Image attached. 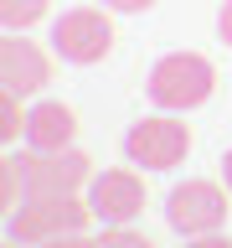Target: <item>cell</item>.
Listing matches in <instances>:
<instances>
[{
    "label": "cell",
    "instance_id": "cell-3",
    "mask_svg": "<svg viewBox=\"0 0 232 248\" xmlns=\"http://www.w3.org/2000/svg\"><path fill=\"white\" fill-rule=\"evenodd\" d=\"M93 222V207L77 197H31L26 207L11 212V238L15 243H46L62 232H83Z\"/></svg>",
    "mask_w": 232,
    "mask_h": 248
},
{
    "label": "cell",
    "instance_id": "cell-5",
    "mask_svg": "<svg viewBox=\"0 0 232 248\" xmlns=\"http://www.w3.org/2000/svg\"><path fill=\"white\" fill-rule=\"evenodd\" d=\"M165 217H170V228L186 232V238L222 232V222H227V191H222L217 181H186V186L170 191Z\"/></svg>",
    "mask_w": 232,
    "mask_h": 248
},
{
    "label": "cell",
    "instance_id": "cell-14",
    "mask_svg": "<svg viewBox=\"0 0 232 248\" xmlns=\"http://www.w3.org/2000/svg\"><path fill=\"white\" fill-rule=\"evenodd\" d=\"M36 248H98L88 238V232H62V238H46V243H36Z\"/></svg>",
    "mask_w": 232,
    "mask_h": 248
},
{
    "label": "cell",
    "instance_id": "cell-17",
    "mask_svg": "<svg viewBox=\"0 0 232 248\" xmlns=\"http://www.w3.org/2000/svg\"><path fill=\"white\" fill-rule=\"evenodd\" d=\"M186 248H232V243H227V238H217V232H206V238H191Z\"/></svg>",
    "mask_w": 232,
    "mask_h": 248
},
{
    "label": "cell",
    "instance_id": "cell-9",
    "mask_svg": "<svg viewBox=\"0 0 232 248\" xmlns=\"http://www.w3.org/2000/svg\"><path fill=\"white\" fill-rule=\"evenodd\" d=\"M72 135H77V108L72 104L46 98V104L31 108V119H26L31 150H72Z\"/></svg>",
    "mask_w": 232,
    "mask_h": 248
},
{
    "label": "cell",
    "instance_id": "cell-18",
    "mask_svg": "<svg viewBox=\"0 0 232 248\" xmlns=\"http://www.w3.org/2000/svg\"><path fill=\"white\" fill-rule=\"evenodd\" d=\"M222 176H227V191H232V150L222 155Z\"/></svg>",
    "mask_w": 232,
    "mask_h": 248
},
{
    "label": "cell",
    "instance_id": "cell-4",
    "mask_svg": "<svg viewBox=\"0 0 232 248\" xmlns=\"http://www.w3.org/2000/svg\"><path fill=\"white\" fill-rule=\"evenodd\" d=\"M124 150L145 170H170V166H181L186 155H191V124L170 119V114H150V119L129 124Z\"/></svg>",
    "mask_w": 232,
    "mask_h": 248
},
{
    "label": "cell",
    "instance_id": "cell-10",
    "mask_svg": "<svg viewBox=\"0 0 232 248\" xmlns=\"http://www.w3.org/2000/svg\"><path fill=\"white\" fill-rule=\"evenodd\" d=\"M46 16V0H0V21L11 31H26Z\"/></svg>",
    "mask_w": 232,
    "mask_h": 248
},
{
    "label": "cell",
    "instance_id": "cell-6",
    "mask_svg": "<svg viewBox=\"0 0 232 248\" xmlns=\"http://www.w3.org/2000/svg\"><path fill=\"white\" fill-rule=\"evenodd\" d=\"M93 186V160L83 150H36L26 155V191L31 197H77Z\"/></svg>",
    "mask_w": 232,
    "mask_h": 248
},
{
    "label": "cell",
    "instance_id": "cell-7",
    "mask_svg": "<svg viewBox=\"0 0 232 248\" xmlns=\"http://www.w3.org/2000/svg\"><path fill=\"white\" fill-rule=\"evenodd\" d=\"M88 207H93V217H103V222L124 228V222H134V217L145 212V181H139L134 170L114 166V170H103V176H93Z\"/></svg>",
    "mask_w": 232,
    "mask_h": 248
},
{
    "label": "cell",
    "instance_id": "cell-2",
    "mask_svg": "<svg viewBox=\"0 0 232 248\" xmlns=\"http://www.w3.org/2000/svg\"><path fill=\"white\" fill-rule=\"evenodd\" d=\"M114 21H108V11H98V5H77V11H67L52 26V46H57L62 62H77V67H93V62H103L108 52H114Z\"/></svg>",
    "mask_w": 232,
    "mask_h": 248
},
{
    "label": "cell",
    "instance_id": "cell-12",
    "mask_svg": "<svg viewBox=\"0 0 232 248\" xmlns=\"http://www.w3.org/2000/svg\"><path fill=\"white\" fill-rule=\"evenodd\" d=\"M98 248H155V243L145 238V232H134L129 222H124V228H108L103 238H98Z\"/></svg>",
    "mask_w": 232,
    "mask_h": 248
},
{
    "label": "cell",
    "instance_id": "cell-8",
    "mask_svg": "<svg viewBox=\"0 0 232 248\" xmlns=\"http://www.w3.org/2000/svg\"><path fill=\"white\" fill-rule=\"evenodd\" d=\"M46 78H52V62H46V52L36 42H26L21 31H11L5 42H0V83H5V93H36L46 88Z\"/></svg>",
    "mask_w": 232,
    "mask_h": 248
},
{
    "label": "cell",
    "instance_id": "cell-19",
    "mask_svg": "<svg viewBox=\"0 0 232 248\" xmlns=\"http://www.w3.org/2000/svg\"><path fill=\"white\" fill-rule=\"evenodd\" d=\"M11 248H15V243H11Z\"/></svg>",
    "mask_w": 232,
    "mask_h": 248
},
{
    "label": "cell",
    "instance_id": "cell-16",
    "mask_svg": "<svg viewBox=\"0 0 232 248\" xmlns=\"http://www.w3.org/2000/svg\"><path fill=\"white\" fill-rule=\"evenodd\" d=\"M217 31H222V42H232V0L222 5V16H217Z\"/></svg>",
    "mask_w": 232,
    "mask_h": 248
},
{
    "label": "cell",
    "instance_id": "cell-13",
    "mask_svg": "<svg viewBox=\"0 0 232 248\" xmlns=\"http://www.w3.org/2000/svg\"><path fill=\"white\" fill-rule=\"evenodd\" d=\"M0 176H5V207H15V186H26V160H0Z\"/></svg>",
    "mask_w": 232,
    "mask_h": 248
},
{
    "label": "cell",
    "instance_id": "cell-1",
    "mask_svg": "<svg viewBox=\"0 0 232 248\" xmlns=\"http://www.w3.org/2000/svg\"><path fill=\"white\" fill-rule=\"evenodd\" d=\"M212 83H217V73L201 52H170V57H160L150 67V98L160 108H170V114H186V108L206 104Z\"/></svg>",
    "mask_w": 232,
    "mask_h": 248
},
{
    "label": "cell",
    "instance_id": "cell-11",
    "mask_svg": "<svg viewBox=\"0 0 232 248\" xmlns=\"http://www.w3.org/2000/svg\"><path fill=\"white\" fill-rule=\"evenodd\" d=\"M26 119H31V114H21V93H0V140H5V145L21 140Z\"/></svg>",
    "mask_w": 232,
    "mask_h": 248
},
{
    "label": "cell",
    "instance_id": "cell-15",
    "mask_svg": "<svg viewBox=\"0 0 232 248\" xmlns=\"http://www.w3.org/2000/svg\"><path fill=\"white\" fill-rule=\"evenodd\" d=\"M108 11H124V16H134V11H150L155 0H103Z\"/></svg>",
    "mask_w": 232,
    "mask_h": 248
}]
</instances>
